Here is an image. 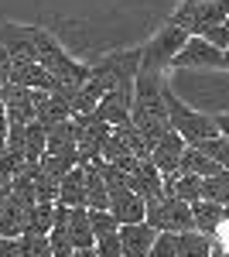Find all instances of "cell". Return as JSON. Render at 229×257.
Masks as SVG:
<instances>
[{"label": "cell", "mask_w": 229, "mask_h": 257, "mask_svg": "<svg viewBox=\"0 0 229 257\" xmlns=\"http://www.w3.org/2000/svg\"><path fill=\"white\" fill-rule=\"evenodd\" d=\"M161 99H164V110H168V127L178 131L185 144H202L205 138H215L219 134V127H215V120L209 113H198V110L185 106L168 86H161Z\"/></svg>", "instance_id": "1"}, {"label": "cell", "mask_w": 229, "mask_h": 257, "mask_svg": "<svg viewBox=\"0 0 229 257\" xmlns=\"http://www.w3.org/2000/svg\"><path fill=\"white\" fill-rule=\"evenodd\" d=\"M185 38H188V31H185L181 24L161 28V35H154V41H147V45L140 48V65H137V72H164L168 62L174 59V52L185 45Z\"/></svg>", "instance_id": "2"}, {"label": "cell", "mask_w": 229, "mask_h": 257, "mask_svg": "<svg viewBox=\"0 0 229 257\" xmlns=\"http://www.w3.org/2000/svg\"><path fill=\"white\" fill-rule=\"evenodd\" d=\"M144 223H151L161 233H185L191 230V206L178 196H161L157 202L144 206Z\"/></svg>", "instance_id": "3"}, {"label": "cell", "mask_w": 229, "mask_h": 257, "mask_svg": "<svg viewBox=\"0 0 229 257\" xmlns=\"http://www.w3.org/2000/svg\"><path fill=\"white\" fill-rule=\"evenodd\" d=\"M72 123H76V161L79 165L99 161V148L110 134V123L96 113H72Z\"/></svg>", "instance_id": "4"}, {"label": "cell", "mask_w": 229, "mask_h": 257, "mask_svg": "<svg viewBox=\"0 0 229 257\" xmlns=\"http://www.w3.org/2000/svg\"><path fill=\"white\" fill-rule=\"evenodd\" d=\"M215 65H222V48L209 45L202 35H188L168 62V69H215Z\"/></svg>", "instance_id": "5"}, {"label": "cell", "mask_w": 229, "mask_h": 257, "mask_svg": "<svg viewBox=\"0 0 229 257\" xmlns=\"http://www.w3.org/2000/svg\"><path fill=\"white\" fill-rule=\"evenodd\" d=\"M0 103H4V117L7 123H31L35 120V89L18 86V82H0Z\"/></svg>", "instance_id": "6"}, {"label": "cell", "mask_w": 229, "mask_h": 257, "mask_svg": "<svg viewBox=\"0 0 229 257\" xmlns=\"http://www.w3.org/2000/svg\"><path fill=\"white\" fill-rule=\"evenodd\" d=\"M0 45H4L11 65L38 62L35 59V28H24V24H0Z\"/></svg>", "instance_id": "7"}, {"label": "cell", "mask_w": 229, "mask_h": 257, "mask_svg": "<svg viewBox=\"0 0 229 257\" xmlns=\"http://www.w3.org/2000/svg\"><path fill=\"white\" fill-rule=\"evenodd\" d=\"M106 209L116 216V223H140V219H144V199L137 196L134 189L120 185V189H110Z\"/></svg>", "instance_id": "8"}, {"label": "cell", "mask_w": 229, "mask_h": 257, "mask_svg": "<svg viewBox=\"0 0 229 257\" xmlns=\"http://www.w3.org/2000/svg\"><path fill=\"white\" fill-rule=\"evenodd\" d=\"M222 21H229V0H195L185 31H188V35H202L205 28L222 24Z\"/></svg>", "instance_id": "9"}, {"label": "cell", "mask_w": 229, "mask_h": 257, "mask_svg": "<svg viewBox=\"0 0 229 257\" xmlns=\"http://www.w3.org/2000/svg\"><path fill=\"white\" fill-rule=\"evenodd\" d=\"M120 247H123V257H147V250H151L154 243V230L151 223H120Z\"/></svg>", "instance_id": "10"}, {"label": "cell", "mask_w": 229, "mask_h": 257, "mask_svg": "<svg viewBox=\"0 0 229 257\" xmlns=\"http://www.w3.org/2000/svg\"><path fill=\"white\" fill-rule=\"evenodd\" d=\"M72 117L69 110V99L58 96V93H45V89H35V120L41 127H55L62 120Z\"/></svg>", "instance_id": "11"}, {"label": "cell", "mask_w": 229, "mask_h": 257, "mask_svg": "<svg viewBox=\"0 0 229 257\" xmlns=\"http://www.w3.org/2000/svg\"><path fill=\"white\" fill-rule=\"evenodd\" d=\"M181 151H185V141L178 131H168L161 141H154L151 144V161L157 165V172L164 175V172H178V158H181Z\"/></svg>", "instance_id": "12"}, {"label": "cell", "mask_w": 229, "mask_h": 257, "mask_svg": "<svg viewBox=\"0 0 229 257\" xmlns=\"http://www.w3.org/2000/svg\"><path fill=\"white\" fill-rule=\"evenodd\" d=\"M55 202H58V206H69V209H76V206H86V172H82V165L69 168L65 175L58 178Z\"/></svg>", "instance_id": "13"}, {"label": "cell", "mask_w": 229, "mask_h": 257, "mask_svg": "<svg viewBox=\"0 0 229 257\" xmlns=\"http://www.w3.org/2000/svg\"><path fill=\"white\" fill-rule=\"evenodd\" d=\"M7 82H18V86H28V89H45V93L55 89V79L45 72L41 62H21V65H11Z\"/></svg>", "instance_id": "14"}, {"label": "cell", "mask_w": 229, "mask_h": 257, "mask_svg": "<svg viewBox=\"0 0 229 257\" xmlns=\"http://www.w3.org/2000/svg\"><path fill=\"white\" fill-rule=\"evenodd\" d=\"M45 155H76V123H72V117L45 131Z\"/></svg>", "instance_id": "15"}, {"label": "cell", "mask_w": 229, "mask_h": 257, "mask_svg": "<svg viewBox=\"0 0 229 257\" xmlns=\"http://www.w3.org/2000/svg\"><path fill=\"white\" fill-rule=\"evenodd\" d=\"M222 223V206L212 199H195L191 202V230H198L202 237H212L215 226Z\"/></svg>", "instance_id": "16"}, {"label": "cell", "mask_w": 229, "mask_h": 257, "mask_svg": "<svg viewBox=\"0 0 229 257\" xmlns=\"http://www.w3.org/2000/svg\"><path fill=\"white\" fill-rule=\"evenodd\" d=\"M65 233H69V240H72V247H93L96 243V233H93V226H89V216H86V206L69 209Z\"/></svg>", "instance_id": "17"}, {"label": "cell", "mask_w": 229, "mask_h": 257, "mask_svg": "<svg viewBox=\"0 0 229 257\" xmlns=\"http://www.w3.org/2000/svg\"><path fill=\"white\" fill-rule=\"evenodd\" d=\"M178 172H188V175L209 178V175H215V172H222V168H219V165H215L209 155H202L198 148L185 144V151H181V158H178Z\"/></svg>", "instance_id": "18"}, {"label": "cell", "mask_w": 229, "mask_h": 257, "mask_svg": "<svg viewBox=\"0 0 229 257\" xmlns=\"http://www.w3.org/2000/svg\"><path fill=\"white\" fill-rule=\"evenodd\" d=\"M52 219H55V202H35V206H28V216H24V230L21 233L45 237L52 230Z\"/></svg>", "instance_id": "19"}, {"label": "cell", "mask_w": 229, "mask_h": 257, "mask_svg": "<svg viewBox=\"0 0 229 257\" xmlns=\"http://www.w3.org/2000/svg\"><path fill=\"white\" fill-rule=\"evenodd\" d=\"M24 216H28V206H18L11 199H4V206H0V237H21Z\"/></svg>", "instance_id": "20"}, {"label": "cell", "mask_w": 229, "mask_h": 257, "mask_svg": "<svg viewBox=\"0 0 229 257\" xmlns=\"http://www.w3.org/2000/svg\"><path fill=\"white\" fill-rule=\"evenodd\" d=\"M82 172H86V209H106V182L99 178L96 172V165H82Z\"/></svg>", "instance_id": "21"}, {"label": "cell", "mask_w": 229, "mask_h": 257, "mask_svg": "<svg viewBox=\"0 0 229 257\" xmlns=\"http://www.w3.org/2000/svg\"><path fill=\"white\" fill-rule=\"evenodd\" d=\"M45 131L48 127H41L38 120L24 123V144H21L24 161H41V155H45Z\"/></svg>", "instance_id": "22"}, {"label": "cell", "mask_w": 229, "mask_h": 257, "mask_svg": "<svg viewBox=\"0 0 229 257\" xmlns=\"http://www.w3.org/2000/svg\"><path fill=\"white\" fill-rule=\"evenodd\" d=\"M174 257H209V237H202L198 230H185V233H178Z\"/></svg>", "instance_id": "23"}, {"label": "cell", "mask_w": 229, "mask_h": 257, "mask_svg": "<svg viewBox=\"0 0 229 257\" xmlns=\"http://www.w3.org/2000/svg\"><path fill=\"white\" fill-rule=\"evenodd\" d=\"M202 199H212L219 206H229V172H215V175L202 178Z\"/></svg>", "instance_id": "24"}, {"label": "cell", "mask_w": 229, "mask_h": 257, "mask_svg": "<svg viewBox=\"0 0 229 257\" xmlns=\"http://www.w3.org/2000/svg\"><path fill=\"white\" fill-rule=\"evenodd\" d=\"M191 148H198V151H202V155H209L219 168H226V172H229V138L215 134V138H205L202 144H191Z\"/></svg>", "instance_id": "25"}, {"label": "cell", "mask_w": 229, "mask_h": 257, "mask_svg": "<svg viewBox=\"0 0 229 257\" xmlns=\"http://www.w3.org/2000/svg\"><path fill=\"white\" fill-rule=\"evenodd\" d=\"M38 165H41V172H45V175H52L58 182L69 168H76L79 161H76V155H41Z\"/></svg>", "instance_id": "26"}, {"label": "cell", "mask_w": 229, "mask_h": 257, "mask_svg": "<svg viewBox=\"0 0 229 257\" xmlns=\"http://www.w3.org/2000/svg\"><path fill=\"white\" fill-rule=\"evenodd\" d=\"M18 254H21V257H52L48 237H35V233H21V237H18Z\"/></svg>", "instance_id": "27"}, {"label": "cell", "mask_w": 229, "mask_h": 257, "mask_svg": "<svg viewBox=\"0 0 229 257\" xmlns=\"http://www.w3.org/2000/svg\"><path fill=\"white\" fill-rule=\"evenodd\" d=\"M86 216H89V226H93L96 237H103V233H116L120 230V223L110 209H86Z\"/></svg>", "instance_id": "28"}, {"label": "cell", "mask_w": 229, "mask_h": 257, "mask_svg": "<svg viewBox=\"0 0 229 257\" xmlns=\"http://www.w3.org/2000/svg\"><path fill=\"white\" fill-rule=\"evenodd\" d=\"M93 250H96V257H123V247H120V233H103V237H96Z\"/></svg>", "instance_id": "29"}, {"label": "cell", "mask_w": 229, "mask_h": 257, "mask_svg": "<svg viewBox=\"0 0 229 257\" xmlns=\"http://www.w3.org/2000/svg\"><path fill=\"white\" fill-rule=\"evenodd\" d=\"M174 243H178V233H154V243L151 250H147V257H174Z\"/></svg>", "instance_id": "30"}, {"label": "cell", "mask_w": 229, "mask_h": 257, "mask_svg": "<svg viewBox=\"0 0 229 257\" xmlns=\"http://www.w3.org/2000/svg\"><path fill=\"white\" fill-rule=\"evenodd\" d=\"M202 38L209 41V45H215V48H222V52H226V45H229V21L205 28V31H202Z\"/></svg>", "instance_id": "31"}, {"label": "cell", "mask_w": 229, "mask_h": 257, "mask_svg": "<svg viewBox=\"0 0 229 257\" xmlns=\"http://www.w3.org/2000/svg\"><path fill=\"white\" fill-rule=\"evenodd\" d=\"M0 257H21L18 254V237H0Z\"/></svg>", "instance_id": "32"}, {"label": "cell", "mask_w": 229, "mask_h": 257, "mask_svg": "<svg viewBox=\"0 0 229 257\" xmlns=\"http://www.w3.org/2000/svg\"><path fill=\"white\" fill-rule=\"evenodd\" d=\"M7 72H11V59H7V52L0 45V82H7Z\"/></svg>", "instance_id": "33"}, {"label": "cell", "mask_w": 229, "mask_h": 257, "mask_svg": "<svg viewBox=\"0 0 229 257\" xmlns=\"http://www.w3.org/2000/svg\"><path fill=\"white\" fill-rule=\"evenodd\" d=\"M212 120H215L219 134H222V138H229V113H219V117H212Z\"/></svg>", "instance_id": "34"}, {"label": "cell", "mask_w": 229, "mask_h": 257, "mask_svg": "<svg viewBox=\"0 0 229 257\" xmlns=\"http://www.w3.org/2000/svg\"><path fill=\"white\" fill-rule=\"evenodd\" d=\"M69 257H96V250H93V247H76Z\"/></svg>", "instance_id": "35"}, {"label": "cell", "mask_w": 229, "mask_h": 257, "mask_svg": "<svg viewBox=\"0 0 229 257\" xmlns=\"http://www.w3.org/2000/svg\"><path fill=\"white\" fill-rule=\"evenodd\" d=\"M222 69H229V48L222 52Z\"/></svg>", "instance_id": "36"}]
</instances>
